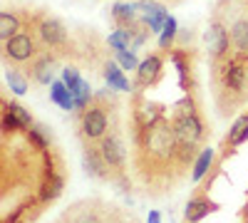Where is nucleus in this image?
Segmentation results:
<instances>
[{
  "label": "nucleus",
  "mask_w": 248,
  "mask_h": 223,
  "mask_svg": "<svg viewBox=\"0 0 248 223\" xmlns=\"http://www.w3.org/2000/svg\"><path fill=\"white\" fill-rule=\"evenodd\" d=\"M55 57L50 55H40L32 59V65H30V77L35 79L37 85H52L55 82Z\"/></svg>",
  "instance_id": "nucleus-11"
},
{
  "label": "nucleus",
  "mask_w": 248,
  "mask_h": 223,
  "mask_svg": "<svg viewBox=\"0 0 248 223\" xmlns=\"http://www.w3.org/2000/svg\"><path fill=\"white\" fill-rule=\"evenodd\" d=\"M28 136H30V141L37 149H47L50 147V129L45 124H32L28 129Z\"/></svg>",
  "instance_id": "nucleus-27"
},
{
  "label": "nucleus",
  "mask_w": 248,
  "mask_h": 223,
  "mask_svg": "<svg viewBox=\"0 0 248 223\" xmlns=\"http://www.w3.org/2000/svg\"><path fill=\"white\" fill-rule=\"evenodd\" d=\"M117 62H119V67L122 70H127V72H132V70H139V59H137V55H134V50H122V52H117Z\"/></svg>",
  "instance_id": "nucleus-29"
},
{
  "label": "nucleus",
  "mask_w": 248,
  "mask_h": 223,
  "mask_svg": "<svg viewBox=\"0 0 248 223\" xmlns=\"http://www.w3.org/2000/svg\"><path fill=\"white\" fill-rule=\"evenodd\" d=\"M216 82H218V102L229 97L223 114H229L236 104H243L248 99V55L226 57L216 67Z\"/></svg>",
  "instance_id": "nucleus-2"
},
{
  "label": "nucleus",
  "mask_w": 248,
  "mask_h": 223,
  "mask_svg": "<svg viewBox=\"0 0 248 223\" xmlns=\"http://www.w3.org/2000/svg\"><path fill=\"white\" fill-rule=\"evenodd\" d=\"M3 52L8 59H13L15 65H23L30 62V59L37 57V45H35V37L30 32H17L15 37H10L8 43H3Z\"/></svg>",
  "instance_id": "nucleus-4"
},
{
  "label": "nucleus",
  "mask_w": 248,
  "mask_h": 223,
  "mask_svg": "<svg viewBox=\"0 0 248 223\" xmlns=\"http://www.w3.org/2000/svg\"><path fill=\"white\" fill-rule=\"evenodd\" d=\"M20 32V20L15 13H0V40L3 43H8L10 37H15Z\"/></svg>",
  "instance_id": "nucleus-24"
},
{
  "label": "nucleus",
  "mask_w": 248,
  "mask_h": 223,
  "mask_svg": "<svg viewBox=\"0 0 248 223\" xmlns=\"http://www.w3.org/2000/svg\"><path fill=\"white\" fill-rule=\"evenodd\" d=\"M134 30L132 28H117L112 35H109V47L114 50V52H122V50H132V45H134Z\"/></svg>",
  "instance_id": "nucleus-20"
},
{
  "label": "nucleus",
  "mask_w": 248,
  "mask_h": 223,
  "mask_svg": "<svg viewBox=\"0 0 248 223\" xmlns=\"http://www.w3.org/2000/svg\"><path fill=\"white\" fill-rule=\"evenodd\" d=\"M79 72H77V67H65V70H62V82H65L67 87H72L75 82H79Z\"/></svg>",
  "instance_id": "nucleus-31"
},
{
  "label": "nucleus",
  "mask_w": 248,
  "mask_h": 223,
  "mask_svg": "<svg viewBox=\"0 0 248 223\" xmlns=\"http://www.w3.org/2000/svg\"><path fill=\"white\" fill-rule=\"evenodd\" d=\"M164 107L161 104H154L149 99H139L137 107H134V119H137V129H144V127H152L156 124L159 119H164Z\"/></svg>",
  "instance_id": "nucleus-10"
},
{
  "label": "nucleus",
  "mask_w": 248,
  "mask_h": 223,
  "mask_svg": "<svg viewBox=\"0 0 248 223\" xmlns=\"http://www.w3.org/2000/svg\"><path fill=\"white\" fill-rule=\"evenodd\" d=\"M176 37H179V25H176V20L169 15V20L164 23V30L159 32V47L171 52V45H174Z\"/></svg>",
  "instance_id": "nucleus-25"
},
{
  "label": "nucleus",
  "mask_w": 248,
  "mask_h": 223,
  "mask_svg": "<svg viewBox=\"0 0 248 223\" xmlns=\"http://www.w3.org/2000/svg\"><path fill=\"white\" fill-rule=\"evenodd\" d=\"M105 79H107L109 89H117V92H129L132 89L129 79L124 77V70L119 67V62H109L105 67Z\"/></svg>",
  "instance_id": "nucleus-16"
},
{
  "label": "nucleus",
  "mask_w": 248,
  "mask_h": 223,
  "mask_svg": "<svg viewBox=\"0 0 248 223\" xmlns=\"http://www.w3.org/2000/svg\"><path fill=\"white\" fill-rule=\"evenodd\" d=\"M5 79H8V85H10V92H15V94H25L28 92V79L20 74L17 70H8Z\"/></svg>",
  "instance_id": "nucleus-28"
},
{
  "label": "nucleus",
  "mask_w": 248,
  "mask_h": 223,
  "mask_svg": "<svg viewBox=\"0 0 248 223\" xmlns=\"http://www.w3.org/2000/svg\"><path fill=\"white\" fill-rule=\"evenodd\" d=\"M70 223H105V221H102V216H99L97 211H92V208H87V211L75 208V213H72Z\"/></svg>",
  "instance_id": "nucleus-30"
},
{
  "label": "nucleus",
  "mask_w": 248,
  "mask_h": 223,
  "mask_svg": "<svg viewBox=\"0 0 248 223\" xmlns=\"http://www.w3.org/2000/svg\"><path fill=\"white\" fill-rule=\"evenodd\" d=\"M99 154L105 159V164L109 171L114 174H122L124 171V164H127V147L119 134H107L105 139L99 141Z\"/></svg>",
  "instance_id": "nucleus-5"
},
{
  "label": "nucleus",
  "mask_w": 248,
  "mask_h": 223,
  "mask_svg": "<svg viewBox=\"0 0 248 223\" xmlns=\"http://www.w3.org/2000/svg\"><path fill=\"white\" fill-rule=\"evenodd\" d=\"M206 45H209V52L216 62L229 57V47H231V30L223 25V20H211L209 30H206Z\"/></svg>",
  "instance_id": "nucleus-6"
},
{
  "label": "nucleus",
  "mask_w": 248,
  "mask_h": 223,
  "mask_svg": "<svg viewBox=\"0 0 248 223\" xmlns=\"http://www.w3.org/2000/svg\"><path fill=\"white\" fill-rule=\"evenodd\" d=\"M171 62L179 70V85H181V89H189V74H191L189 55H186L184 50H171Z\"/></svg>",
  "instance_id": "nucleus-22"
},
{
  "label": "nucleus",
  "mask_w": 248,
  "mask_h": 223,
  "mask_svg": "<svg viewBox=\"0 0 248 223\" xmlns=\"http://www.w3.org/2000/svg\"><path fill=\"white\" fill-rule=\"evenodd\" d=\"M82 164H85V171L92 176V178H107L109 174V169H107V164H105V159H102V154H99V149H92V147H87L85 149V156H82Z\"/></svg>",
  "instance_id": "nucleus-13"
},
{
  "label": "nucleus",
  "mask_w": 248,
  "mask_h": 223,
  "mask_svg": "<svg viewBox=\"0 0 248 223\" xmlns=\"http://www.w3.org/2000/svg\"><path fill=\"white\" fill-rule=\"evenodd\" d=\"M3 109L17 121L20 129H30V127H32V117H30V112H28L25 107H20V104H15V102H5Z\"/></svg>",
  "instance_id": "nucleus-26"
},
{
  "label": "nucleus",
  "mask_w": 248,
  "mask_h": 223,
  "mask_svg": "<svg viewBox=\"0 0 248 223\" xmlns=\"http://www.w3.org/2000/svg\"><path fill=\"white\" fill-rule=\"evenodd\" d=\"M218 206L214 204V201H209L206 196H196V198H191L189 204H186V211H184V218H186V223H199L201 218H206L209 213H214Z\"/></svg>",
  "instance_id": "nucleus-12"
},
{
  "label": "nucleus",
  "mask_w": 248,
  "mask_h": 223,
  "mask_svg": "<svg viewBox=\"0 0 248 223\" xmlns=\"http://www.w3.org/2000/svg\"><path fill=\"white\" fill-rule=\"evenodd\" d=\"M214 156H216V151H214L211 147H206V149L199 151V156H196V161H194V171H191V181H194V184H199V181L209 174V169H211V164H214Z\"/></svg>",
  "instance_id": "nucleus-19"
},
{
  "label": "nucleus",
  "mask_w": 248,
  "mask_h": 223,
  "mask_svg": "<svg viewBox=\"0 0 248 223\" xmlns=\"http://www.w3.org/2000/svg\"><path fill=\"white\" fill-rule=\"evenodd\" d=\"M221 3H226V0H221Z\"/></svg>",
  "instance_id": "nucleus-33"
},
{
  "label": "nucleus",
  "mask_w": 248,
  "mask_h": 223,
  "mask_svg": "<svg viewBox=\"0 0 248 223\" xmlns=\"http://www.w3.org/2000/svg\"><path fill=\"white\" fill-rule=\"evenodd\" d=\"M62 189H65V176H62L60 171H47V176H45V184H43V189H40V201H55L60 193H62Z\"/></svg>",
  "instance_id": "nucleus-14"
},
{
  "label": "nucleus",
  "mask_w": 248,
  "mask_h": 223,
  "mask_svg": "<svg viewBox=\"0 0 248 223\" xmlns=\"http://www.w3.org/2000/svg\"><path fill=\"white\" fill-rule=\"evenodd\" d=\"M37 37L40 43L50 50H57V47H65L67 45V28L60 23L57 17H43L37 25Z\"/></svg>",
  "instance_id": "nucleus-7"
},
{
  "label": "nucleus",
  "mask_w": 248,
  "mask_h": 223,
  "mask_svg": "<svg viewBox=\"0 0 248 223\" xmlns=\"http://www.w3.org/2000/svg\"><path fill=\"white\" fill-rule=\"evenodd\" d=\"M164 72V59L159 55H149L147 59H141V65L137 70V85L139 87H154Z\"/></svg>",
  "instance_id": "nucleus-9"
},
{
  "label": "nucleus",
  "mask_w": 248,
  "mask_h": 223,
  "mask_svg": "<svg viewBox=\"0 0 248 223\" xmlns=\"http://www.w3.org/2000/svg\"><path fill=\"white\" fill-rule=\"evenodd\" d=\"M147 223H161V216H159V211H149V216H147Z\"/></svg>",
  "instance_id": "nucleus-32"
},
{
  "label": "nucleus",
  "mask_w": 248,
  "mask_h": 223,
  "mask_svg": "<svg viewBox=\"0 0 248 223\" xmlns=\"http://www.w3.org/2000/svg\"><path fill=\"white\" fill-rule=\"evenodd\" d=\"M137 5H139V10H141V20L147 23L149 32H152V35L161 32V30H164V23L169 20L167 8L159 5V3H154V0H141V3H137Z\"/></svg>",
  "instance_id": "nucleus-8"
},
{
  "label": "nucleus",
  "mask_w": 248,
  "mask_h": 223,
  "mask_svg": "<svg viewBox=\"0 0 248 223\" xmlns=\"http://www.w3.org/2000/svg\"><path fill=\"white\" fill-rule=\"evenodd\" d=\"M70 92H72V99H75V107H77L79 112H85V109L90 107V102H92V97H94L90 82H85V79L75 82V85L70 87Z\"/></svg>",
  "instance_id": "nucleus-23"
},
{
  "label": "nucleus",
  "mask_w": 248,
  "mask_h": 223,
  "mask_svg": "<svg viewBox=\"0 0 248 223\" xmlns=\"http://www.w3.org/2000/svg\"><path fill=\"white\" fill-rule=\"evenodd\" d=\"M171 124H174L176 144H179V166H186L196 159V149H199L201 139L206 134L203 121H201V117L196 112V104H194V99L189 94L174 107Z\"/></svg>",
  "instance_id": "nucleus-1"
},
{
  "label": "nucleus",
  "mask_w": 248,
  "mask_h": 223,
  "mask_svg": "<svg viewBox=\"0 0 248 223\" xmlns=\"http://www.w3.org/2000/svg\"><path fill=\"white\" fill-rule=\"evenodd\" d=\"M246 141H248V114H241L231 124L229 134H226V147L236 149V147L246 144Z\"/></svg>",
  "instance_id": "nucleus-15"
},
{
  "label": "nucleus",
  "mask_w": 248,
  "mask_h": 223,
  "mask_svg": "<svg viewBox=\"0 0 248 223\" xmlns=\"http://www.w3.org/2000/svg\"><path fill=\"white\" fill-rule=\"evenodd\" d=\"M50 99H52L57 107L65 109V112L77 109V107H75V99H72V92H70V87H67L65 82H52V85H50Z\"/></svg>",
  "instance_id": "nucleus-18"
},
{
  "label": "nucleus",
  "mask_w": 248,
  "mask_h": 223,
  "mask_svg": "<svg viewBox=\"0 0 248 223\" xmlns=\"http://www.w3.org/2000/svg\"><path fill=\"white\" fill-rule=\"evenodd\" d=\"M137 10H139L137 3H114L112 5V17L117 20L122 28H129L137 20Z\"/></svg>",
  "instance_id": "nucleus-21"
},
{
  "label": "nucleus",
  "mask_w": 248,
  "mask_h": 223,
  "mask_svg": "<svg viewBox=\"0 0 248 223\" xmlns=\"http://www.w3.org/2000/svg\"><path fill=\"white\" fill-rule=\"evenodd\" d=\"M107 112L109 109L102 102L85 109V114H82V136L87 141H102L107 136V127H109V114Z\"/></svg>",
  "instance_id": "nucleus-3"
},
{
  "label": "nucleus",
  "mask_w": 248,
  "mask_h": 223,
  "mask_svg": "<svg viewBox=\"0 0 248 223\" xmlns=\"http://www.w3.org/2000/svg\"><path fill=\"white\" fill-rule=\"evenodd\" d=\"M231 45L236 47V52L248 55V17H238L231 25Z\"/></svg>",
  "instance_id": "nucleus-17"
}]
</instances>
